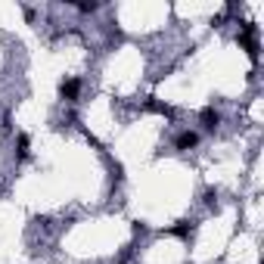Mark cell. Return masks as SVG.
Returning a JSON list of instances; mask_svg holds the SVG:
<instances>
[{
    "label": "cell",
    "instance_id": "obj_8",
    "mask_svg": "<svg viewBox=\"0 0 264 264\" xmlns=\"http://www.w3.org/2000/svg\"><path fill=\"white\" fill-rule=\"evenodd\" d=\"M78 10H81V13H97L100 4H97V0H91V4H78Z\"/></svg>",
    "mask_w": 264,
    "mask_h": 264
},
{
    "label": "cell",
    "instance_id": "obj_2",
    "mask_svg": "<svg viewBox=\"0 0 264 264\" xmlns=\"http://www.w3.org/2000/svg\"><path fill=\"white\" fill-rule=\"evenodd\" d=\"M78 94H81V81H78V78H65V81L59 84V97H62L65 103H78Z\"/></svg>",
    "mask_w": 264,
    "mask_h": 264
},
{
    "label": "cell",
    "instance_id": "obj_3",
    "mask_svg": "<svg viewBox=\"0 0 264 264\" xmlns=\"http://www.w3.org/2000/svg\"><path fill=\"white\" fill-rule=\"evenodd\" d=\"M196 146H199V134L196 131H181L178 137H174V149H181V152L196 149Z\"/></svg>",
    "mask_w": 264,
    "mask_h": 264
},
{
    "label": "cell",
    "instance_id": "obj_7",
    "mask_svg": "<svg viewBox=\"0 0 264 264\" xmlns=\"http://www.w3.org/2000/svg\"><path fill=\"white\" fill-rule=\"evenodd\" d=\"M190 230H193V224H190V221H181L178 227H171V233H174V236H181V239H187Z\"/></svg>",
    "mask_w": 264,
    "mask_h": 264
},
{
    "label": "cell",
    "instance_id": "obj_5",
    "mask_svg": "<svg viewBox=\"0 0 264 264\" xmlns=\"http://www.w3.org/2000/svg\"><path fill=\"white\" fill-rule=\"evenodd\" d=\"M143 106H146L149 112H158V115H165V118H171V115H174V112H171V106H165V103H158L155 97H149V100H146Z\"/></svg>",
    "mask_w": 264,
    "mask_h": 264
},
{
    "label": "cell",
    "instance_id": "obj_6",
    "mask_svg": "<svg viewBox=\"0 0 264 264\" xmlns=\"http://www.w3.org/2000/svg\"><path fill=\"white\" fill-rule=\"evenodd\" d=\"M16 143H19V158H28V152H31V137H28V134H19V137H16Z\"/></svg>",
    "mask_w": 264,
    "mask_h": 264
},
{
    "label": "cell",
    "instance_id": "obj_4",
    "mask_svg": "<svg viewBox=\"0 0 264 264\" xmlns=\"http://www.w3.org/2000/svg\"><path fill=\"white\" fill-rule=\"evenodd\" d=\"M199 121H202V128H205V131H215V128L221 125V115L215 112V106H205V109L199 112Z\"/></svg>",
    "mask_w": 264,
    "mask_h": 264
},
{
    "label": "cell",
    "instance_id": "obj_1",
    "mask_svg": "<svg viewBox=\"0 0 264 264\" xmlns=\"http://www.w3.org/2000/svg\"><path fill=\"white\" fill-rule=\"evenodd\" d=\"M255 34H258V28H255L252 22H242V28H239V34H236V41H239V47L245 50V56H249L252 62H258V53H261V47H258V41H255Z\"/></svg>",
    "mask_w": 264,
    "mask_h": 264
}]
</instances>
